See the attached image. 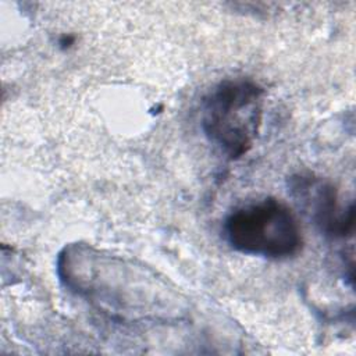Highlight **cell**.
<instances>
[{"mask_svg": "<svg viewBox=\"0 0 356 356\" xmlns=\"http://www.w3.org/2000/svg\"><path fill=\"white\" fill-rule=\"evenodd\" d=\"M264 90L246 78L221 81L202 104V129L228 159L246 154L257 136Z\"/></svg>", "mask_w": 356, "mask_h": 356, "instance_id": "obj_1", "label": "cell"}, {"mask_svg": "<svg viewBox=\"0 0 356 356\" xmlns=\"http://www.w3.org/2000/svg\"><path fill=\"white\" fill-rule=\"evenodd\" d=\"M224 234L235 250L273 260L296 256L303 245L302 229L293 211L274 197L231 211L224 221Z\"/></svg>", "mask_w": 356, "mask_h": 356, "instance_id": "obj_2", "label": "cell"}, {"mask_svg": "<svg viewBox=\"0 0 356 356\" xmlns=\"http://www.w3.org/2000/svg\"><path fill=\"white\" fill-rule=\"evenodd\" d=\"M292 191L312 213V218L323 232L334 238L352 235L355 225V206L342 209L338 203L337 189L323 179L299 175L293 178Z\"/></svg>", "mask_w": 356, "mask_h": 356, "instance_id": "obj_3", "label": "cell"}, {"mask_svg": "<svg viewBox=\"0 0 356 356\" xmlns=\"http://www.w3.org/2000/svg\"><path fill=\"white\" fill-rule=\"evenodd\" d=\"M72 42H74V38H72V36H68V38H67V36H64V38H63V40L60 42V44H61L63 47H70Z\"/></svg>", "mask_w": 356, "mask_h": 356, "instance_id": "obj_4", "label": "cell"}]
</instances>
